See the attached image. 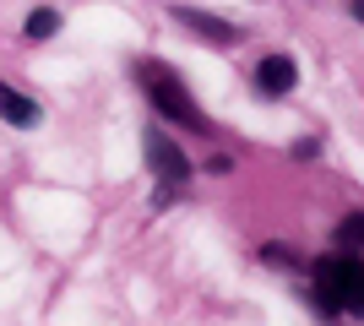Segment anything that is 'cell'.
<instances>
[{
    "mask_svg": "<svg viewBox=\"0 0 364 326\" xmlns=\"http://www.w3.org/2000/svg\"><path fill=\"white\" fill-rule=\"evenodd\" d=\"M174 22H185L191 33H201L207 44H240V38H245L234 22H223V16H207V11H191V6H174Z\"/></svg>",
    "mask_w": 364,
    "mask_h": 326,
    "instance_id": "cell-5",
    "label": "cell"
},
{
    "mask_svg": "<svg viewBox=\"0 0 364 326\" xmlns=\"http://www.w3.org/2000/svg\"><path fill=\"white\" fill-rule=\"evenodd\" d=\"M55 28H60V11H55V6H33L28 22H22V33H28V38H49Z\"/></svg>",
    "mask_w": 364,
    "mask_h": 326,
    "instance_id": "cell-8",
    "label": "cell"
},
{
    "mask_svg": "<svg viewBox=\"0 0 364 326\" xmlns=\"http://www.w3.org/2000/svg\"><path fill=\"white\" fill-rule=\"evenodd\" d=\"M261 261H267V266H283V272H294V266H299V256H294L289 245H261Z\"/></svg>",
    "mask_w": 364,
    "mask_h": 326,
    "instance_id": "cell-9",
    "label": "cell"
},
{
    "mask_svg": "<svg viewBox=\"0 0 364 326\" xmlns=\"http://www.w3.org/2000/svg\"><path fill=\"white\" fill-rule=\"evenodd\" d=\"M332 245L343 250V256H353V250H364V207H359V212H348V217H343V223H337V229H332Z\"/></svg>",
    "mask_w": 364,
    "mask_h": 326,
    "instance_id": "cell-7",
    "label": "cell"
},
{
    "mask_svg": "<svg viewBox=\"0 0 364 326\" xmlns=\"http://www.w3.org/2000/svg\"><path fill=\"white\" fill-rule=\"evenodd\" d=\"M310 288L304 305L321 321H343V315H364V256H326L310 266Z\"/></svg>",
    "mask_w": 364,
    "mask_h": 326,
    "instance_id": "cell-1",
    "label": "cell"
},
{
    "mask_svg": "<svg viewBox=\"0 0 364 326\" xmlns=\"http://www.w3.org/2000/svg\"><path fill=\"white\" fill-rule=\"evenodd\" d=\"M256 98H289L294 87H299V60L294 55H267V60L256 65Z\"/></svg>",
    "mask_w": 364,
    "mask_h": 326,
    "instance_id": "cell-4",
    "label": "cell"
},
{
    "mask_svg": "<svg viewBox=\"0 0 364 326\" xmlns=\"http://www.w3.org/2000/svg\"><path fill=\"white\" fill-rule=\"evenodd\" d=\"M348 16H359V22H364V0H348Z\"/></svg>",
    "mask_w": 364,
    "mask_h": 326,
    "instance_id": "cell-11",
    "label": "cell"
},
{
    "mask_svg": "<svg viewBox=\"0 0 364 326\" xmlns=\"http://www.w3.org/2000/svg\"><path fill=\"white\" fill-rule=\"evenodd\" d=\"M0 120H6V125H16V131H33V125L44 120V109L33 104L28 93H16L11 82H0Z\"/></svg>",
    "mask_w": 364,
    "mask_h": 326,
    "instance_id": "cell-6",
    "label": "cell"
},
{
    "mask_svg": "<svg viewBox=\"0 0 364 326\" xmlns=\"http://www.w3.org/2000/svg\"><path fill=\"white\" fill-rule=\"evenodd\" d=\"M316 153H321L316 136H299V141H294V158H316Z\"/></svg>",
    "mask_w": 364,
    "mask_h": 326,
    "instance_id": "cell-10",
    "label": "cell"
},
{
    "mask_svg": "<svg viewBox=\"0 0 364 326\" xmlns=\"http://www.w3.org/2000/svg\"><path fill=\"white\" fill-rule=\"evenodd\" d=\"M136 82H141V93L152 98V109H158L164 120L185 125V131H196V136H213V120L196 109V98L180 87V77H174L164 60H141L136 65Z\"/></svg>",
    "mask_w": 364,
    "mask_h": 326,
    "instance_id": "cell-2",
    "label": "cell"
},
{
    "mask_svg": "<svg viewBox=\"0 0 364 326\" xmlns=\"http://www.w3.org/2000/svg\"><path fill=\"white\" fill-rule=\"evenodd\" d=\"M141 153H147V169H152V180H158V185H152V207L164 212V207H174L185 190H191V158H185L158 125L141 136Z\"/></svg>",
    "mask_w": 364,
    "mask_h": 326,
    "instance_id": "cell-3",
    "label": "cell"
}]
</instances>
